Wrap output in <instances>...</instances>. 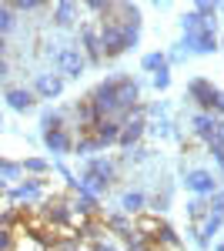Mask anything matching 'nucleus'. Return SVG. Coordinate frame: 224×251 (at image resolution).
<instances>
[{
	"label": "nucleus",
	"instance_id": "obj_46",
	"mask_svg": "<svg viewBox=\"0 0 224 251\" xmlns=\"http://www.w3.org/2000/svg\"><path fill=\"white\" fill-rule=\"evenodd\" d=\"M214 251H224V241H221V245H218V248H214Z\"/></svg>",
	"mask_w": 224,
	"mask_h": 251
},
{
	"label": "nucleus",
	"instance_id": "obj_39",
	"mask_svg": "<svg viewBox=\"0 0 224 251\" xmlns=\"http://www.w3.org/2000/svg\"><path fill=\"white\" fill-rule=\"evenodd\" d=\"M131 161H148V148H141V144H137V148H131Z\"/></svg>",
	"mask_w": 224,
	"mask_h": 251
},
{
	"label": "nucleus",
	"instance_id": "obj_14",
	"mask_svg": "<svg viewBox=\"0 0 224 251\" xmlns=\"http://www.w3.org/2000/svg\"><path fill=\"white\" fill-rule=\"evenodd\" d=\"M60 91H64V77H60V74H37V80H34V94L37 97L54 100Z\"/></svg>",
	"mask_w": 224,
	"mask_h": 251
},
{
	"label": "nucleus",
	"instance_id": "obj_20",
	"mask_svg": "<svg viewBox=\"0 0 224 251\" xmlns=\"http://www.w3.org/2000/svg\"><path fill=\"white\" fill-rule=\"evenodd\" d=\"M150 241H154V248H171V251L181 248V238H177V231H174L171 225H164V221H161V228L154 231V238H150Z\"/></svg>",
	"mask_w": 224,
	"mask_h": 251
},
{
	"label": "nucleus",
	"instance_id": "obj_10",
	"mask_svg": "<svg viewBox=\"0 0 224 251\" xmlns=\"http://www.w3.org/2000/svg\"><path fill=\"white\" fill-rule=\"evenodd\" d=\"M80 54L87 57V64H100L104 50H100V34L94 27H80Z\"/></svg>",
	"mask_w": 224,
	"mask_h": 251
},
{
	"label": "nucleus",
	"instance_id": "obj_17",
	"mask_svg": "<svg viewBox=\"0 0 224 251\" xmlns=\"http://www.w3.org/2000/svg\"><path fill=\"white\" fill-rule=\"evenodd\" d=\"M100 221H104V228H107V231H117L121 238H131V234L137 231V228H134V221H131V214H104Z\"/></svg>",
	"mask_w": 224,
	"mask_h": 251
},
{
	"label": "nucleus",
	"instance_id": "obj_13",
	"mask_svg": "<svg viewBox=\"0 0 224 251\" xmlns=\"http://www.w3.org/2000/svg\"><path fill=\"white\" fill-rule=\"evenodd\" d=\"M94 137H97V144L100 148H107V144H117V137H121V121H114V117H100L97 124H94Z\"/></svg>",
	"mask_w": 224,
	"mask_h": 251
},
{
	"label": "nucleus",
	"instance_id": "obj_16",
	"mask_svg": "<svg viewBox=\"0 0 224 251\" xmlns=\"http://www.w3.org/2000/svg\"><path fill=\"white\" fill-rule=\"evenodd\" d=\"M218 121L221 117H214V114H194L191 117V127H194V137H201V141H207L211 144V137H214V131H218Z\"/></svg>",
	"mask_w": 224,
	"mask_h": 251
},
{
	"label": "nucleus",
	"instance_id": "obj_44",
	"mask_svg": "<svg viewBox=\"0 0 224 251\" xmlns=\"http://www.w3.org/2000/svg\"><path fill=\"white\" fill-rule=\"evenodd\" d=\"M3 50H7V40L0 37V57H3Z\"/></svg>",
	"mask_w": 224,
	"mask_h": 251
},
{
	"label": "nucleus",
	"instance_id": "obj_40",
	"mask_svg": "<svg viewBox=\"0 0 224 251\" xmlns=\"http://www.w3.org/2000/svg\"><path fill=\"white\" fill-rule=\"evenodd\" d=\"M94 251H121V248L111 245V241H94Z\"/></svg>",
	"mask_w": 224,
	"mask_h": 251
},
{
	"label": "nucleus",
	"instance_id": "obj_48",
	"mask_svg": "<svg viewBox=\"0 0 224 251\" xmlns=\"http://www.w3.org/2000/svg\"><path fill=\"white\" fill-rule=\"evenodd\" d=\"M0 127H3V117H0Z\"/></svg>",
	"mask_w": 224,
	"mask_h": 251
},
{
	"label": "nucleus",
	"instance_id": "obj_12",
	"mask_svg": "<svg viewBox=\"0 0 224 251\" xmlns=\"http://www.w3.org/2000/svg\"><path fill=\"white\" fill-rule=\"evenodd\" d=\"M87 177H97V181H104V184H111L114 174H117V168H114V161H107V157H87V164H84V171Z\"/></svg>",
	"mask_w": 224,
	"mask_h": 251
},
{
	"label": "nucleus",
	"instance_id": "obj_19",
	"mask_svg": "<svg viewBox=\"0 0 224 251\" xmlns=\"http://www.w3.org/2000/svg\"><path fill=\"white\" fill-rule=\"evenodd\" d=\"M144 208H148V194H141V191H124V194H121V211H124V214L137 218Z\"/></svg>",
	"mask_w": 224,
	"mask_h": 251
},
{
	"label": "nucleus",
	"instance_id": "obj_29",
	"mask_svg": "<svg viewBox=\"0 0 224 251\" xmlns=\"http://www.w3.org/2000/svg\"><path fill=\"white\" fill-rule=\"evenodd\" d=\"M207 214H211V208H207L204 198H194V201L187 204V218H191V221H204Z\"/></svg>",
	"mask_w": 224,
	"mask_h": 251
},
{
	"label": "nucleus",
	"instance_id": "obj_26",
	"mask_svg": "<svg viewBox=\"0 0 224 251\" xmlns=\"http://www.w3.org/2000/svg\"><path fill=\"white\" fill-rule=\"evenodd\" d=\"M17 27V14L10 10V3H0V37H7Z\"/></svg>",
	"mask_w": 224,
	"mask_h": 251
},
{
	"label": "nucleus",
	"instance_id": "obj_31",
	"mask_svg": "<svg viewBox=\"0 0 224 251\" xmlns=\"http://www.w3.org/2000/svg\"><path fill=\"white\" fill-rule=\"evenodd\" d=\"M20 174H24V168H20L17 161L0 157V177H3V181H14V177H20Z\"/></svg>",
	"mask_w": 224,
	"mask_h": 251
},
{
	"label": "nucleus",
	"instance_id": "obj_22",
	"mask_svg": "<svg viewBox=\"0 0 224 251\" xmlns=\"http://www.w3.org/2000/svg\"><path fill=\"white\" fill-rule=\"evenodd\" d=\"M40 188H44L40 177H27L24 184H17V188L10 191V198H14V201H34V198L40 194Z\"/></svg>",
	"mask_w": 224,
	"mask_h": 251
},
{
	"label": "nucleus",
	"instance_id": "obj_18",
	"mask_svg": "<svg viewBox=\"0 0 224 251\" xmlns=\"http://www.w3.org/2000/svg\"><path fill=\"white\" fill-rule=\"evenodd\" d=\"M74 214H80V221H87V218H100V204H97V198L87 194V191H77Z\"/></svg>",
	"mask_w": 224,
	"mask_h": 251
},
{
	"label": "nucleus",
	"instance_id": "obj_1",
	"mask_svg": "<svg viewBox=\"0 0 224 251\" xmlns=\"http://www.w3.org/2000/svg\"><path fill=\"white\" fill-rule=\"evenodd\" d=\"M87 100H91V107H94V114H97V117H114V121L124 124V117H127V114H124L121 104H117V77L100 80L91 94H87Z\"/></svg>",
	"mask_w": 224,
	"mask_h": 251
},
{
	"label": "nucleus",
	"instance_id": "obj_28",
	"mask_svg": "<svg viewBox=\"0 0 224 251\" xmlns=\"http://www.w3.org/2000/svg\"><path fill=\"white\" fill-rule=\"evenodd\" d=\"M50 248H54V251H84V245H80L77 234H64V238H54Z\"/></svg>",
	"mask_w": 224,
	"mask_h": 251
},
{
	"label": "nucleus",
	"instance_id": "obj_32",
	"mask_svg": "<svg viewBox=\"0 0 224 251\" xmlns=\"http://www.w3.org/2000/svg\"><path fill=\"white\" fill-rule=\"evenodd\" d=\"M20 168H24V171H30V174H47V171H50V164H47L44 157H27Z\"/></svg>",
	"mask_w": 224,
	"mask_h": 251
},
{
	"label": "nucleus",
	"instance_id": "obj_15",
	"mask_svg": "<svg viewBox=\"0 0 224 251\" xmlns=\"http://www.w3.org/2000/svg\"><path fill=\"white\" fill-rule=\"evenodd\" d=\"M3 100H7L17 114H27V111L34 107V91H27V87H7Z\"/></svg>",
	"mask_w": 224,
	"mask_h": 251
},
{
	"label": "nucleus",
	"instance_id": "obj_5",
	"mask_svg": "<svg viewBox=\"0 0 224 251\" xmlns=\"http://www.w3.org/2000/svg\"><path fill=\"white\" fill-rule=\"evenodd\" d=\"M148 111L144 107H137V111H131V114L124 117V124H121V137H117V144L124 148V151H131V148H137V141L144 137V131H148Z\"/></svg>",
	"mask_w": 224,
	"mask_h": 251
},
{
	"label": "nucleus",
	"instance_id": "obj_42",
	"mask_svg": "<svg viewBox=\"0 0 224 251\" xmlns=\"http://www.w3.org/2000/svg\"><path fill=\"white\" fill-rule=\"evenodd\" d=\"M7 74H10V64H7V60H3V57H0V80H3V77H7Z\"/></svg>",
	"mask_w": 224,
	"mask_h": 251
},
{
	"label": "nucleus",
	"instance_id": "obj_21",
	"mask_svg": "<svg viewBox=\"0 0 224 251\" xmlns=\"http://www.w3.org/2000/svg\"><path fill=\"white\" fill-rule=\"evenodd\" d=\"M77 20V3L74 0H60L54 7V27H74Z\"/></svg>",
	"mask_w": 224,
	"mask_h": 251
},
{
	"label": "nucleus",
	"instance_id": "obj_8",
	"mask_svg": "<svg viewBox=\"0 0 224 251\" xmlns=\"http://www.w3.org/2000/svg\"><path fill=\"white\" fill-rule=\"evenodd\" d=\"M184 184H187V191H194L198 198H211V194L218 191V177H214L211 171H204V168H194V171H187Z\"/></svg>",
	"mask_w": 224,
	"mask_h": 251
},
{
	"label": "nucleus",
	"instance_id": "obj_41",
	"mask_svg": "<svg viewBox=\"0 0 224 251\" xmlns=\"http://www.w3.org/2000/svg\"><path fill=\"white\" fill-rule=\"evenodd\" d=\"M154 131H157V134H161V137H171V124H168V121H161V124H157Z\"/></svg>",
	"mask_w": 224,
	"mask_h": 251
},
{
	"label": "nucleus",
	"instance_id": "obj_47",
	"mask_svg": "<svg viewBox=\"0 0 224 251\" xmlns=\"http://www.w3.org/2000/svg\"><path fill=\"white\" fill-rule=\"evenodd\" d=\"M218 10H221V14H224V3H218Z\"/></svg>",
	"mask_w": 224,
	"mask_h": 251
},
{
	"label": "nucleus",
	"instance_id": "obj_27",
	"mask_svg": "<svg viewBox=\"0 0 224 251\" xmlns=\"http://www.w3.org/2000/svg\"><path fill=\"white\" fill-rule=\"evenodd\" d=\"M181 27H184V34H201V30H211V27H207L204 20L194 14V10H187L184 17H181Z\"/></svg>",
	"mask_w": 224,
	"mask_h": 251
},
{
	"label": "nucleus",
	"instance_id": "obj_6",
	"mask_svg": "<svg viewBox=\"0 0 224 251\" xmlns=\"http://www.w3.org/2000/svg\"><path fill=\"white\" fill-rule=\"evenodd\" d=\"M117 104H121V111L124 114H131V111H137L141 107V84L134 77H117Z\"/></svg>",
	"mask_w": 224,
	"mask_h": 251
},
{
	"label": "nucleus",
	"instance_id": "obj_24",
	"mask_svg": "<svg viewBox=\"0 0 224 251\" xmlns=\"http://www.w3.org/2000/svg\"><path fill=\"white\" fill-rule=\"evenodd\" d=\"M141 67H144L148 74H161V71H171V67H168V57H164L161 50H154V54H144Z\"/></svg>",
	"mask_w": 224,
	"mask_h": 251
},
{
	"label": "nucleus",
	"instance_id": "obj_45",
	"mask_svg": "<svg viewBox=\"0 0 224 251\" xmlns=\"http://www.w3.org/2000/svg\"><path fill=\"white\" fill-rule=\"evenodd\" d=\"M3 191H7V181H3V177H0V194H3Z\"/></svg>",
	"mask_w": 224,
	"mask_h": 251
},
{
	"label": "nucleus",
	"instance_id": "obj_23",
	"mask_svg": "<svg viewBox=\"0 0 224 251\" xmlns=\"http://www.w3.org/2000/svg\"><path fill=\"white\" fill-rule=\"evenodd\" d=\"M121 27H124V44H127V50H134L137 44H141V17H131V20H117Z\"/></svg>",
	"mask_w": 224,
	"mask_h": 251
},
{
	"label": "nucleus",
	"instance_id": "obj_36",
	"mask_svg": "<svg viewBox=\"0 0 224 251\" xmlns=\"http://www.w3.org/2000/svg\"><path fill=\"white\" fill-rule=\"evenodd\" d=\"M14 245H17V238H14V231L0 228V251H14Z\"/></svg>",
	"mask_w": 224,
	"mask_h": 251
},
{
	"label": "nucleus",
	"instance_id": "obj_37",
	"mask_svg": "<svg viewBox=\"0 0 224 251\" xmlns=\"http://www.w3.org/2000/svg\"><path fill=\"white\" fill-rule=\"evenodd\" d=\"M154 87H157V91H168V87H171V71H161V74H154Z\"/></svg>",
	"mask_w": 224,
	"mask_h": 251
},
{
	"label": "nucleus",
	"instance_id": "obj_3",
	"mask_svg": "<svg viewBox=\"0 0 224 251\" xmlns=\"http://www.w3.org/2000/svg\"><path fill=\"white\" fill-rule=\"evenodd\" d=\"M187 97H191L204 114H214V111H218V100L224 97V91H218L207 77H194V80H187Z\"/></svg>",
	"mask_w": 224,
	"mask_h": 251
},
{
	"label": "nucleus",
	"instance_id": "obj_7",
	"mask_svg": "<svg viewBox=\"0 0 224 251\" xmlns=\"http://www.w3.org/2000/svg\"><path fill=\"white\" fill-rule=\"evenodd\" d=\"M181 50H187V54H214V50H221V47H218V34H214V30L184 34V40H181Z\"/></svg>",
	"mask_w": 224,
	"mask_h": 251
},
{
	"label": "nucleus",
	"instance_id": "obj_9",
	"mask_svg": "<svg viewBox=\"0 0 224 251\" xmlns=\"http://www.w3.org/2000/svg\"><path fill=\"white\" fill-rule=\"evenodd\" d=\"M44 214H47V221H50V225L64 228V225H71V221H74V204H71L67 198H50Z\"/></svg>",
	"mask_w": 224,
	"mask_h": 251
},
{
	"label": "nucleus",
	"instance_id": "obj_30",
	"mask_svg": "<svg viewBox=\"0 0 224 251\" xmlns=\"http://www.w3.org/2000/svg\"><path fill=\"white\" fill-rule=\"evenodd\" d=\"M74 151L77 154H94V151H100V144H97V137L94 134H84L74 141Z\"/></svg>",
	"mask_w": 224,
	"mask_h": 251
},
{
	"label": "nucleus",
	"instance_id": "obj_38",
	"mask_svg": "<svg viewBox=\"0 0 224 251\" xmlns=\"http://www.w3.org/2000/svg\"><path fill=\"white\" fill-rule=\"evenodd\" d=\"M87 10H91V14H104V17H107V14H111V3H104V0H91V3H87Z\"/></svg>",
	"mask_w": 224,
	"mask_h": 251
},
{
	"label": "nucleus",
	"instance_id": "obj_33",
	"mask_svg": "<svg viewBox=\"0 0 224 251\" xmlns=\"http://www.w3.org/2000/svg\"><path fill=\"white\" fill-rule=\"evenodd\" d=\"M10 10L14 14H37V10H44V3H37V0H17V3H10Z\"/></svg>",
	"mask_w": 224,
	"mask_h": 251
},
{
	"label": "nucleus",
	"instance_id": "obj_35",
	"mask_svg": "<svg viewBox=\"0 0 224 251\" xmlns=\"http://www.w3.org/2000/svg\"><path fill=\"white\" fill-rule=\"evenodd\" d=\"M211 151H224V121H218V131L211 137V144H207Z\"/></svg>",
	"mask_w": 224,
	"mask_h": 251
},
{
	"label": "nucleus",
	"instance_id": "obj_43",
	"mask_svg": "<svg viewBox=\"0 0 224 251\" xmlns=\"http://www.w3.org/2000/svg\"><path fill=\"white\" fill-rule=\"evenodd\" d=\"M211 157L218 161V168H221V171H224V151H211Z\"/></svg>",
	"mask_w": 224,
	"mask_h": 251
},
{
	"label": "nucleus",
	"instance_id": "obj_25",
	"mask_svg": "<svg viewBox=\"0 0 224 251\" xmlns=\"http://www.w3.org/2000/svg\"><path fill=\"white\" fill-rule=\"evenodd\" d=\"M194 14L214 30V24H218V20H214V17H218V3H211V0H198V3H194Z\"/></svg>",
	"mask_w": 224,
	"mask_h": 251
},
{
	"label": "nucleus",
	"instance_id": "obj_11",
	"mask_svg": "<svg viewBox=\"0 0 224 251\" xmlns=\"http://www.w3.org/2000/svg\"><path fill=\"white\" fill-rule=\"evenodd\" d=\"M44 144H47L50 154H71V151H74V141L67 134V127H50V131H44Z\"/></svg>",
	"mask_w": 224,
	"mask_h": 251
},
{
	"label": "nucleus",
	"instance_id": "obj_34",
	"mask_svg": "<svg viewBox=\"0 0 224 251\" xmlns=\"http://www.w3.org/2000/svg\"><path fill=\"white\" fill-rule=\"evenodd\" d=\"M40 124H44V131L60 127V111H44V114H40Z\"/></svg>",
	"mask_w": 224,
	"mask_h": 251
},
{
	"label": "nucleus",
	"instance_id": "obj_4",
	"mask_svg": "<svg viewBox=\"0 0 224 251\" xmlns=\"http://www.w3.org/2000/svg\"><path fill=\"white\" fill-rule=\"evenodd\" d=\"M50 57H54V67L64 77H84V71H87V57L80 54V47H60Z\"/></svg>",
	"mask_w": 224,
	"mask_h": 251
},
{
	"label": "nucleus",
	"instance_id": "obj_2",
	"mask_svg": "<svg viewBox=\"0 0 224 251\" xmlns=\"http://www.w3.org/2000/svg\"><path fill=\"white\" fill-rule=\"evenodd\" d=\"M100 50H104V57L114 60L121 57V54H127V44H124V27L117 24L114 17H104L100 20Z\"/></svg>",
	"mask_w": 224,
	"mask_h": 251
}]
</instances>
